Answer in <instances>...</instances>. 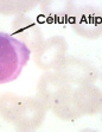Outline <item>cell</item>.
I'll return each instance as SVG.
<instances>
[{
	"instance_id": "cell-1",
	"label": "cell",
	"mask_w": 102,
	"mask_h": 132,
	"mask_svg": "<svg viewBox=\"0 0 102 132\" xmlns=\"http://www.w3.org/2000/svg\"><path fill=\"white\" fill-rule=\"evenodd\" d=\"M31 51L12 35L0 32V85L12 82L27 64Z\"/></svg>"
},
{
	"instance_id": "cell-2",
	"label": "cell",
	"mask_w": 102,
	"mask_h": 132,
	"mask_svg": "<svg viewBox=\"0 0 102 132\" xmlns=\"http://www.w3.org/2000/svg\"><path fill=\"white\" fill-rule=\"evenodd\" d=\"M53 70L70 85H94L99 80L95 65L75 56H65Z\"/></svg>"
},
{
	"instance_id": "cell-3",
	"label": "cell",
	"mask_w": 102,
	"mask_h": 132,
	"mask_svg": "<svg viewBox=\"0 0 102 132\" xmlns=\"http://www.w3.org/2000/svg\"><path fill=\"white\" fill-rule=\"evenodd\" d=\"M71 29L77 36L86 39L102 37V11L93 5L76 7L69 20Z\"/></svg>"
},
{
	"instance_id": "cell-4",
	"label": "cell",
	"mask_w": 102,
	"mask_h": 132,
	"mask_svg": "<svg viewBox=\"0 0 102 132\" xmlns=\"http://www.w3.org/2000/svg\"><path fill=\"white\" fill-rule=\"evenodd\" d=\"M74 88L70 83L65 82L62 77L55 71H47L39 77L36 86L37 99L50 110L65 95L71 94Z\"/></svg>"
},
{
	"instance_id": "cell-5",
	"label": "cell",
	"mask_w": 102,
	"mask_h": 132,
	"mask_svg": "<svg viewBox=\"0 0 102 132\" xmlns=\"http://www.w3.org/2000/svg\"><path fill=\"white\" fill-rule=\"evenodd\" d=\"M47 111L45 106L37 98L22 96L12 124L19 132H33L44 123Z\"/></svg>"
},
{
	"instance_id": "cell-6",
	"label": "cell",
	"mask_w": 102,
	"mask_h": 132,
	"mask_svg": "<svg viewBox=\"0 0 102 132\" xmlns=\"http://www.w3.org/2000/svg\"><path fill=\"white\" fill-rule=\"evenodd\" d=\"M68 43L64 37L52 36L44 39L43 43L33 51V62L36 67L44 71L55 69L67 56Z\"/></svg>"
},
{
	"instance_id": "cell-7",
	"label": "cell",
	"mask_w": 102,
	"mask_h": 132,
	"mask_svg": "<svg viewBox=\"0 0 102 132\" xmlns=\"http://www.w3.org/2000/svg\"><path fill=\"white\" fill-rule=\"evenodd\" d=\"M72 104L81 117H93L102 112V90L95 85H82L74 89Z\"/></svg>"
},
{
	"instance_id": "cell-8",
	"label": "cell",
	"mask_w": 102,
	"mask_h": 132,
	"mask_svg": "<svg viewBox=\"0 0 102 132\" xmlns=\"http://www.w3.org/2000/svg\"><path fill=\"white\" fill-rule=\"evenodd\" d=\"M12 35L33 52L43 43V32L33 19L25 14L16 15L12 22Z\"/></svg>"
},
{
	"instance_id": "cell-9",
	"label": "cell",
	"mask_w": 102,
	"mask_h": 132,
	"mask_svg": "<svg viewBox=\"0 0 102 132\" xmlns=\"http://www.w3.org/2000/svg\"><path fill=\"white\" fill-rule=\"evenodd\" d=\"M38 6L42 15L52 24L69 23L76 9L75 0H39Z\"/></svg>"
},
{
	"instance_id": "cell-10",
	"label": "cell",
	"mask_w": 102,
	"mask_h": 132,
	"mask_svg": "<svg viewBox=\"0 0 102 132\" xmlns=\"http://www.w3.org/2000/svg\"><path fill=\"white\" fill-rule=\"evenodd\" d=\"M39 5V0H0V15L26 14Z\"/></svg>"
},
{
	"instance_id": "cell-11",
	"label": "cell",
	"mask_w": 102,
	"mask_h": 132,
	"mask_svg": "<svg viewBox=\"0 0 102 132\" xmlns=\"http://www.w3.org/2000/svg\"><path fill=\"white\" fill-rule=\"evenodd\" d=\"M20 100L22 95L14 93L5 92L0 94V117L8 123H13Z\"/></svg>"
},
{
	"instance_id": "cell-12",
	"label": "cell",
	"mask_w": 102,
	"mask_h": 132,
	"mask_svg": "<svg viewBox=\"0 0 102 132\" xmlns=\"http://www.w3.org/2000/svg\"><path fill=\"white\" fill-rule=\"evenodd\" d=\"M72 93L62 98L51 108L55 117H57L58 119L65 120V121H74V120L81 118V116L78 114L77 111L75 110L74 104H72Z\"/></svg>"
},
{
	"instance_id": "cell-13",
	"label": "cell",
	"mask_w": 102,
	"mask_h": 132,
	"mask_svg": "<svg viewBox=\"0 0 102 132\" xmlns=\"http://www.w3.org/2000/svg\"><path fill=\"white\" fill-rule=\"evenodd\" d=\"M80 132H100V131H96V130H93V129H84V130H81Z\"/></svg>"
},
{
	"instance_id": "cell-14",
	"label": "cell",
	"mask_w": 102,
	"mask_h": 132,
	"mask_svg": "<svg viewBox=\"0 0 102 132\" xmlns=\"http://www.w3.org/2000/svg\"><path fill=\"white\" fill-rule=\"evenodd\" d=\"M101 82H102V74H101Z\"/></svg>"
},
{
	"instance_id": "cell-15",
	"label": "cell",
	"mask_w": 102,
	"mask_h": 132,
	"mask_svg": "<svg viewBox=\"0 0 102 132\" xmlns=\"http://www.w3.org/2000/svg\"><path fill=\"white\" fill-rule=\"evenodd\" d=\"M101 119H102V117H101Z\"/></svg>"
}]
</instances>
